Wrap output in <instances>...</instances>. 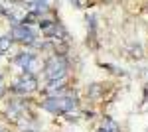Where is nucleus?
I'll return each mask as SVG.
<instances>
[{"label": "nucleus", "mask_w": 148, "mask_h": 132, "mask_svg": "<svg viewBox=\"0 0 148 132\" xmlns=\"http://www.w3.org/2000/svg\"><path fill=\"white\" fill-rule=\"evenodd\" d=\"M10 40H12L10 36H2V38H0V53H4V51L10 47Z\"/></svg>", "instance_id": "7"}, {"label": "nucleus", "mask_w": 148, "mask_h": 132, "mask_svg": "<svg viewBox=\"0 0 148 132\" xmlns=\"http://www.w3.org/2000/svg\"><path fill=\"white\" fill-rule=\"evenodd\" d=\"M44 73H46L47 81H51V79H59V77H65V73H67V61H65L61 55H53V57H51V59L46 63Z\"/></svg>", "instance_id": "2"}, {"label": "nucleus", "mask_w": 148, "mask_h": 132, "mask_svg": "<svg viewBox=\"0 0 148 132\" xmlns=\"http://www.w3.org/2000/svg\"><path fill=\"white\" fill-rule=\"evenodd\" d=\"M101 130H103V132H119V128H116V124H114L111 118H105Z\"/></svg>", "instance_id": "6"}, {"label": "nucleus", "mask_w": 148, "mask_h": 132, "mask_svg": "<svg viewBox=\"0 0 148 132\" xmlns=\"http://www.w3.org/2000/svg\"><path fill=\"white\" fill-rule=\"evenodd\" d=\"M2 91H4V87H2V79H0V95H2Z\"/></svg>", "instance_id": "8"}, {"label": "nucleus", "mask_w": 148, "mask_h": 132, "mask_svg": "<svg viewBox=\"0 0 148 132\" xmlns=\"http://www.w3.org/2000/svg\"><path fill=\"white\" fill-rule=\"evenodd\" d=\"M12 40H16V42H20V44H34L36 32L30 26H26V24H18V26H14V30H12Z\"/></svg>", "instance_id": "4"}, {"label": "nucleus", "mask_w": 148, "mask_h": 132, "mask_svg": "<svg viewBox=\"0 0 148 132\" xmlns=\"http://www.w3.org/2000/svg\"><path fill=\"white\" fill-rule=\"evenodd\" d=\"M75 107H77L75 99L63 95L61 91H59V93H53V95L44 103V109L49 110V112H56V114H63V112H69V110H75Z\"/></svg>", "instance_id": "1"}, {"label": "nucleus", "mask_w": 148, "mask_h": 132, "mask_svg": "<svg viewBox=\"0 0 148 132\" xmlns=\"http://www.w3.org/2000/svg\"><path fill=\"white\" fill-rule=\"evenodd\" d=\"M36 89H38V79H36V75H32L30 71H26L24 75H20V77L16 79V83H14V91H18V93H22V95L32 93Z\"/></svg>", "instance_id": "3"}, {"label": "nucleus", "mask_w": 148, "mask_h": 132, "mask_svg": "<svg viewBox=\"0 0 148 132\" xmlns=\"http://www.w3.org/2000/svg\"><path fill=\"white\" fill-rule=\"evenodd\" d=\"M34 63H36V55L34 53H20L18 57H16V65L20 67V69H24V71H30Z\"/></svg>", "instance_id": "5"}]
</instances>
